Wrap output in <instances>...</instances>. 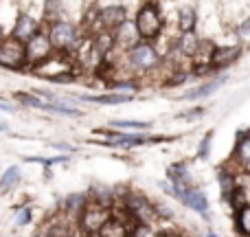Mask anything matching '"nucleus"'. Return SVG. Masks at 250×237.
<instances>
[{"label":"nucleus","mask_w":250,"mask_h":237,"mask_svg":"<svg viewBox=\"0 0 250 237\" xmlns=\"http://www.w3.org/2000/svg\"><path fill=\"white\" fill-rule=\"evenodd\" d=\"M123 57H125V66H127V70L132 73L134 79L154 73V70H158L163 66V55L158 53V48L147 42L136 44L127 53H123Z\"/></svg>","instance_id":"nucleus-1"},{"label":"nucleus","mask_w":250,"mask_h":237,"mask_svg":"<svg viewBox=\"0 0 250 237\" xmlns=\"http://www.w3.org/2000/svg\"><path fill=\"white\" fill-rule=\"evenodd\" d=\"M79 29H82V26L66 20V18L44 26V31H46L48 38H51V44L57 55H77L79 42H82V31Z\"/></svg>","instance_id":"nucleus-2"},{"label":"nucleus","mask_w":250,"mask_h":237,"mask_svg":"<svg viewBox=\"0 0 250 237\" xmlns=\"http://www.w3.org/2000/svg\"><path fill=\"white\" fill-rule=\"evenodd\" d=\"M134 24L141 35V42L154 44L165 31V18L158 2H143L134 13Z\"/></svg>","instance_id":"nucleus-3"},{"label":"nucleus","mask_w":250,"mask_h":237,"mask_svg":"<svg viewBox=\"0 0 250 237\" xmlns=\"http://www.w3.org/2000/svg\"><path fill=\"white\" fill-rule=\"evenodd\" d=\"M121 211L132 220V224H149L154 226V222L158 220L154 209V200H149L141 191H127L121 198Z\"/></svg>","instance_id":"nucleus-4"},{"label":"nucleus","mask_w":250,"mask_h":237,"mask_svg":"<svg viewBox=\"0 0 250 237\" xmlns=\"http://www.w3.org/2000/svg\"><path fill=\"white\" fill-rule=\"evenodd\" d=\"M112 215H114V209H104V207L88 204L82 215L77 217V222H75L77 235L79 237H97L101 233V229L112 220Z\"/></svg>","instance_id":"nucleus-5"},{"label":"nucleus","mask_w":250,"mask_h":237,"mask_svg":"<svg viewBox=\"0 0 250 237\" xmlns=\"http://www.w3.org/2000/svg\"><path fill=\"white\" fill-rule=\"evenodd\" d=\"M0 68L7 70H29L26 66V46L11 35L0 40Z\"/></svg>","instance_id":"nucleus-6"},{"label":"nucleus","mask_w":250,"mask_h":237,"mask_svg":"<svg viewBox=\"0 0 250 237\" xmlns=\"http://www.w3.org/2000/svg\"><path fill=\"white\" fill-rule=\"evenodd\" d=\"M53 55H57V53L51 44V38H48V33L44 29L26 44V66H29V70L48 64Z\"/></svg>","instance_id":"nucleus-7"},{"label":"nucleus","mask_w":250,"mask_h":237,"mask_svg":"<svg viewBox=\"0 0 250 237\" xmlns=\"http://www.w3.org/2000/svg\"><path fill=\"white\" fill-rule=\"evenodd\" d=\"M42 29H44L42 20H38L35 16H31V13H26V11H20L16 16V20H13L11 29H9V35L26 46V44H29Z\"/></svg>","instance_id":"nucleus-8"},{"label":"nucleus","mask_w":250,"mask_h":237,"mask_svg":"<svg viewBox=\"0 0 250 237\" xmlns=\"http://www.w3.org/2000/svg\"><path fill=\"white\" fill-rule=\"evenodd\" d=\"M127 20L129 18H127V7L125 4H105V7H99L95 33H99V31H110L112 33V31H117Z\"/></svg>","instance_id":"nucleus-9"},{"label":"nucleus","mask_w":250,"mask_h":237,"mask_svg":"<svg viewBox=\"0 0 250 237\" xmlns=\"http://www.w3.org/2000/svg\"><path fill=\"white\" fill-rule=\"evenodd\" d=\"M178 202H182L185 207H189L191 211L200 213L207 217L208 215V198L204 195V191H200L198 187H187V189H178Z\"/></svg>","instance_id":"nucleus-10"},{"label":"nucleus","mask_w":250,"mask_h":237,"mask_svg":"<svg viewBox=\"0 0 250 237\" xmlns=\"http://www.w3.org/2000/svg\"><path fill=\"white\" fill-rule=\"evenodd\" d=\"M112 35H114V46H117V51H121V53H127L129 48L141 44V35H138L134 20L123 22L117 31H112Z\"/></svg>","instance_id":"nucleus-11"},{"label":"nucleus","mask_w":250,"mask_h":237,"mask_svg":"<svg viewBox=\"0 0 250 237\" xmlns=\"http://www.w3.org/2000/svg\"><path fill=\"white\" fill-rule=\"evenodd\" d=\"M173 48L180 53L185 60H195L202 48V38L198 35V31L191 33H178V38L173 40Z\"/></svg>","instance_id":"nucleus-12"},{"label":"nucleus","mask_w":250,"mask_h":237,"mask_svg":"<svg viewBox=\"0 0 250 237\" xmlns=\"http://www.w3.org/2000/svg\"><path fill=\"white\" fill-rule=\"evenodd\" d=\"M242 53H244L242 44H224V46H215V51H213V55H211V66L215 70L226 68V66L235 64Z\"/></svg>","instance_id":"nucleus-13"},{"label":"nucleus","mask_w":250,"mask_h":237,"mask_svg":"<svg viewBox=\"0 0 250 237\" xmlns=\"http://www.w3.org/2000/svg\"><path fill=\"white\" fill-rule=\"evenodd\" d=\"M86 194H88V202L95 204V207H104V209L117 207L114 202L119 200V194H117V189L110 185H92Z\"/></svg>","instance_id":"nucleus-14"},{"label":"nucleus","mask_w":250,"mask_h":237,"mask_svg":"<svg viewBox=\"0 0 250 237\" xmlns=\"http://www.w3.org/2000/svg\"><path fill=\"white\" fill-rule=\"evenodd\" d=\"M88 194L86 191H75V194H68L64 200H62V204H60V211L64 213L68 220H73V222H77V217L83 213V209L88 207Z\"/></svg>","instance_id":"nucleus-15"},{"label":"nucleus","mask_w":250,"mask_h":237,"mask_svg":"<svg viewBox=\"0 0 250 237\" xmlns=\"http://www.w3.org/2000/svg\"><path fill=\"white\" fill-rule=\"evenodd\" d=\"M167 182H171L176 189H187V187H195L193 178H191L189 165L187 163H173L167 167Z\"/></svg>","instance_id":"nucleus-16"},{"label":"nucleus","mask_w":250,"mask_h":237,"mask_svg":"<svg viewBox=\"0 0 250 237\" xmlns=\"http://www.w3.org/2000/svg\"><path fill=\"white\" fill-rule=\"evenodd\" d=\"M79 101H86V104H99V106H121L134 101V97L129 95H117V92H101V95H82L77 97Z\"/></svg>","instance_id":"nucleus-17"},{"label":"nucleus","mask_w":250,"mask_h":237,"mask_svg":"<svg viewBox=\"0 0 250 237\" xmlns=\"http://www.w3.org/2000/svg\"><path fill=\"white\" fill-rule=\"evenodd\" d=\"M233 160L242 169H248V165H250V132H239L237 143H235Z\"/></svg>","instance_id":"nucleus-18"},{"label":"nucleus","mask_w":250,"mask_h":237,"mask_svg":"<svg viewBox=\"0 0 250 237\" xmlns=\"http://www.w3.org/2000/svg\"><path fill=\"white\" fill-rule=\"evenodd\" d=\"M198 26V9L185 4L178 9V33H191Z\"/></svg>","instance_id":"nucleus-19"},{"label":"nucleus","mask_w":250,"mask_h":237,"mask_svg":"<svg viewBox=\"0 0 250 237\" xmlns=\"http://www.w3.org/2000/svg\"><path fill=\"white\" fill-rule=\"evenodd\" d=\"M129 226H132V220H121L119 215H112V220L101 229V233L97 237H129Z\"/></svg>","instance_id":"nucleus-20"},{"label":"nucleus","mask_w":250,"mask_h":237,"mask_svg":"<svg viewBox=\"0 0 250 237\" xmlns=\"http://www.w3.org/2000/svg\"><path fill=\"white\" fill-rule=\"evenodd\" d=\"M70 101H73V99H68V97H57L53 104H46V110H44V112L64 114V117H83V110L75 108Z\"/></svg>","instance_id":"nucleus-21"},{"label":"nucleus","mask_w":250,"mask_h":237,"mask_svg":"<svg viewBox=\"0 0 250 237\" xmlns=\"http://www.w3.org/2000/svg\"><path fill=\"white\" fill-rule=\"evenodd\" d=\"M224 82H226V77H220V79H215V82H208V84H200V86L187 90L185 95L180 97V99H189V101L191 99H207V97H211L213 92H215Z\"/></svg>","instance_id":"nucleus-22"},{"label":"nucleus","mask_w":250,"mask_h":237,"mask_svg":"<svg viewBox=\"0 0 250 237\" xmlns=\"http://www.w3.org/2000/svg\"><path fill=\"white\" fill-rule=\"evenodd\" d=\"M20 178H22L20 165H9V167L2 172V176H0V195H4V194L16 189Z\"/></svg>","instance_id":"nucleus-23"},{"label":"nucleus","mask_w":250,"mask_h":237,"mask_svg":"<svg viewBox=\"0 0 250 237\" xmlns=\"http://www.w3.org/2000/svg\"><path fill=\"white\" fill-rule=\"evenodd\" d=\"M138 90H141V84H138V79H134V77L114 79V82L110 84V92H117V95H129V97H134Z\"/></svg>","instance_id":"nucleus-24"},{"label":"nucleus","mask_w":250,"mask_h":237,"mask_svg":"<svg viewBox=\"0 0 250 237\" xmlns=\"http://www.w3.org/2000/svg\"><path fill=\"white\" fill-rule=\"evenodd\" d=\"M13 99H16L18 104L26 106V108H35V110H46V104H48V101H44V99H40V97H35L31 90H29V92L16 90V92H13Z\"/></svg>","instance_id":"nucleus-25"},{"label":"nucleus","mask_w":250,"mask_h":237,"mask_svg":"<svg viewBox=\"0 0 250 237\" xmlns=\"http://www.w3.org/2000/svg\"><path fill=\"white\" fill-rule=\"evenodd\" d=\"M110 128L114 129H136V132H145L151 128L149 121H129V119H114L110 121Z\"/></svg>","instance_id":"nucleus-26"},{"label":"nucleus","mask_w":250,"mask_h":237,"mask_svg":"<svg viewBox=\"0 0 250 237\" xmlns=\"http://www.w3.org/2000/svg\"><path fill=\"white\" fill-rule=\"evenodd\" d=\"M235 226H237L239 235L250 237V204L237 209V215H235Z\"/></svg>","instance_id":"nucleus-27"},{"label":"nucleus","mask_w":250,"mask_h":237,"mask_svg":"<svg viewBox=\"0 0 250 237\" xmlns=\"http://www.w3.org/2000/svg\"><path fill=\"white\" fill-rule=\"evenodd\" d=\"M31 222H33V209H31V207H20V209H16V217H13V224H16L18 229H24V226H29Z\"/></svg>","instance_id":"nucleus-28"},{"label":"nucleus","mask_w":250,"mask_h":237,"mask_svg":"<svg viewBox=\"0 0 250 237\" xmlns=\"http://www.w3.org/2000/svg\"><path fill=\"white\" fill-rule=\"evenodd\" d=\"M129 237H158V231H154V226L149 224H136L134 222L129 226Z\"/></svg>","instance_id":"nucleus-29"},{"label":"nucleus","mask_w":250,"mask_h":237,"mask_svg":"<svg viewBox=\"0 0 250 237\" xmlns=\"http://www.w3.org/2000/svg\"><path fill=\"white\" fill-rule=\"evenodd\" d=\"M189 77H191V73H189V70H182V68H180V70H173V73L167 77V82H165V86H167V88L182 86V84H185Z\"/></svg>","instance_id":"nucleus-30"},{"label":"nucleus","mask_w":250,"mask_h":237,"mask_svg":"<svg viewBox=\"0 0 250 237\" xmlns=\"http://www.w3.org/2000/svg\"><path fill=\"white\" fill-rule=\"evenodd\" d=\"M48 82L53 84H73L75 79H77V75L75 73H68V70H62V73H55V75H48Z\"/></svg>","instance_id":"nucleus-31"},{"label":"nucleus","mask_w":250,"mask_h":237,"mask_svg":"<svg viewBox=\"0 0 250 237\" xmlns=\"http://www.w3.org/2000/svg\"><path fill=\"white\" fill-rule=\"evenodd\" d=\"M211 141H213V132L204 134V138L200 141L198 145V158L200 160H207L208 158V150H211Z\"/></svg>","instance_id":"nucleus-32"},{"label":"nucleus","mask_w":250,"mask_h":237,"mask_svg":"<svg viewBox=\"0 0 250 237\" xmlns=\"http://www.w3.org/2000/svg\"><path fill=\"white\" fill-rule=\"evenodd\" d=\"M154 209H156L158 220H171V217H173V211L169 207H165L163 202H154Z\"/></svg>","instance_id":"nucleus-33"},{"label":"nucleus","mask_w":250,"mask_h":237,"mask_svg":"<svg viewBox=\"0 0 250 237\" xmlns=\"http://www.w3.org/2000/svg\"><path fill=\"white\" fill-rule=\"evenodd\" d=\"M204 114V108H191V110H187V112H182L180 117L182 119H200Z\"/></svg>","instance_id":"nucleus-34"},{"label":"nucleus","mask_w":250,"mask_h":237,"mask_svg":"<svg viewBox=\"0 0 250 237\" xmlns=\"http://www.w3.org/2000/svg\"><path fill=\"white\" fill-rule=\"evenodd\" d=\"M237 33L242 35V38H248V35H250V18H246V20L239 24V31H237Z\"/></svg>","instance_id":"nucleus-35"},{"label":"nucleus","mask_w":250,"mask_h":237,"mask_svg":"<svg viewBox=\"0 0 250 237\" xmlns=\"http://www.w3.org/2000/svg\"><path fill=\"white\" fill-rule=\"evenodd\" d=\"M13 106L11 104H4V101H0V112H13Z\"/></svg>","instance_id":"nucleus-36"},{"label":"nucleus","mask_w":250,"mask_h":237,"mask_svg":"<svg viewBox=\"0 0 250 237\" xmlns=\"http://www.w3.org/2000/svg\"><path fill=\"white\" fill-rule=\"evenodd\" d=\"M51 147H55V150H68V151H73V147L66 145V143H51Z\"/></svg>","instance_id":"nucleus-37"},{"label":"nucleus","mask_w":250,"mask_h":237,"mask_svg":"<svg viewBox=\"0 0 250 237\" xmlns=\"http://www.w3.org/2000/svg\"><path fill=\"white\" fill-rule=\"evenodd\" d=\"M0 132H9V128L4 123H0Z\"/></svg>","instance_id":"nucleus-38"}]
</instances>
